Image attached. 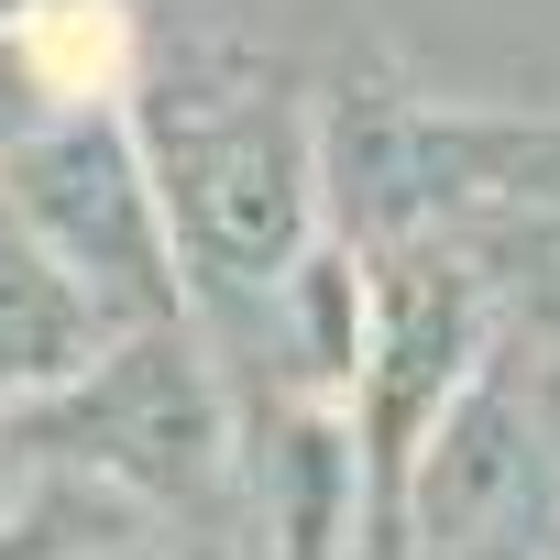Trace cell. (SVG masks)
I'll return each instance as SVG.
<instances>
[{
  "mask_svg": "<svg viewBox=\"0 0 560 560\" xmlns=\"http://www.w3.org/2000/svg\"><path fill=\"white\" fill-rule=\"evenodd\" d=\"M132 143L154 165L165 220H176L198 341H209L220 385H242L275 352V298H287L298 264L319 253L330 121L308 110L298 67H275L253 34L176 12L165 34H143Z\"/></svg>",
  "mask_w": 560,
  "mask_h": 560,
  "instance_id": "cell-1",
  "label": "cell"
},
{
  "mask_svg": "<svg viewBox=\"0 0 560 560\" xmlns=\"http://www.w3.org/2000/svg\"><path fill=\"white\" fill-rule=\"evenodd\" d=\"M0 198L23 209V231L89 287V308L143 341V330H198L187 264H176V220L154 198V165L132 143V110H56L12 165Z\"/></svg>",
  "mask_w": 560,
  "mask_h": 560,
  "instance_id": "cell-2",
  "label": "cell"
},
{
  "mask_svg": "<svg viewBox=\"0 0 560 560\" xmlns=\"http://www.w3.org/2000/svg\"><path fill=\"white\" fill-rule=\"evenodd\" d=\"M494 363V298L462 264L451 231H407L374 253V352L352 385V440H363V483H374V527L363 549H396L407 483L440 440V418L472 396V374Z\"/></svg>",
  "mask_w": 560,
  "mask_h": 560,
  "instance_id": "cell-3",
  "label": "cell"
},
{
  "mask_svg": "<svg viewBox=\"0 0 560 560\" xmlns=\"http://www.w3.org/2000/svg\"><path fill=\"white\" fill-rule=\"evenodd\" d=\"M462 242V264L483 275L494 330L560 363V198H516V209H462L440 220Z\"/></svg>",
  "mask_w": 560,
  "mask_h": 560,
  "instance_id": "cell-4",
  "label": "cell"
},
{
  "mask_svg": "<svg viewBox=\"0 0 560 560\" xmlns=\"http://www.w3.org/2000/svg\"><path fill=\"white\" fill-rule=\"evenodd\" d=\"M56 121V100H45V78H34V56H23V34L0 23V165H12L34 132Z\"/></svg>",
  "mask_w": 560,
  "mask_h": 560,
  "instance_id": "cell-5",
  "label": "cell"
},
{
  "mask_svg": "<svg viewBox=\"0 0 560 560\" xmlns=\"http://www.w3.org/2000/svg\"><path fill=\"white\" fill-rule=\"evenodd\" d=\"M363 560H505V549H418V538H396V549H363Z\"/></svg>",
  "mask_w": 560,
  "mask_h": 560,
  "instance_id": "cell-6",
  "label": "cell"
}]
</instances>
